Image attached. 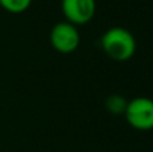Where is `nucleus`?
<instances>
[{"mask_svg": "<svg viewBox=\"0 0 153 152\" xmlns=\"http://www.w3.org/2000/svg\"><path fill=\"white\" fill-rule=\"evenodd\" d=\"M101 45L109 58L118 62L130 59L136 53L137 43L130 31L122 27H111L101 38Z\"/></svg>", "mask_w": 153, "mask_h": 152, "instance_id": "f257e3e1", "label": "nucleus"}, {"mask_svg": "<svg viewBox=\"0 0 153 152\" xmlns=\"http://www.w3.org/2000/svg\"><path fill=\"white\" fill-rule=\"evenodd\" d=\"M128 102L124 100V97L121 96H110L108 100H106V108H108L109 112L114 113V115H120V113L125 112V108H126Z\"/></svg>", "mask_w": 153, "mask_h": 152, "instance_id": "423d86ee", "label": "nucleus"}, {"mask_svg": "<svg viewBox=\"0 0 153 152\" xmlns=\"http://www.w3.org/2000/svg\"><path fill=\"white\" fill-rule=\"evenodd\" d=\"M50 42L58 53L70 54L75 51L81 42L76 26L69 22H61L53 27L50 32Z\"/></svg>", "mask_w": 153, "mask_h": 152, "instance_id": "7ed1b4c3", "label": "nucleus"}, {"mask_svg": "<svg viewBox=\"0 0 153 152\" xmlns=\"http://www.w3.org/2000/svg\"><path fill=\"white\" fill-rule=\"evenodd\" d=\"M130 127L138 131L153 129V100L148 97H136L126 104L124 112Z\"/></svg>", "mask_w": 153, "mask_h": 152, "instance_id": "f03ea898", "label": "nucleus"}, {"mask_svg": "<svg viewBox=\"0 0 153 152\" xmlns=\"http://www.w3.org/2000/svg\"><path fill=\"white\" fill-rule=\"evenodd\" d=\"M32 0H0V5L11 13H22L27 11Z\"/></svg>", "mask_w": 153, "mask_h": 152, "instance_id": "39448f33", "label": "nucleus"}, {"mask_svg": "<svg viewBox=\"0 0 153 152\" xmlns=\"http://www.w3.org/2000/svg\"><path fill=\"white\" fill-rule=\"evenodd\" d=\"M62 12L74 26L86 24L95 13V0H62Z\"/></svg>", "mask_w": 153, "mask_h": 152, "instance_id": "20e7f679", "label": "nucleus"}]
</instances>
